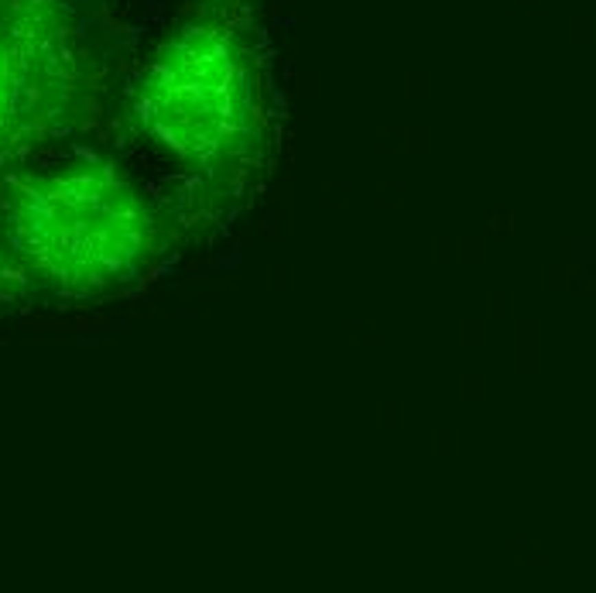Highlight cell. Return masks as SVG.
Instances as JSON below:
<instances>
[{"label":"cell","mask_w":596,"mask_h":593,"mask_svg":"<svg viewBox=\"0 0 596 593\" xmlns=\"http://www.w3.org/2000/svg\"><path fill=\"white\" fill-rule=\"evenodd\" d=\"M172 251V213L144 179L72 151L0 182V282L38 302H106L141 289Z\"/></svg>","instance_id":"1"},{"label":"cell","mask_w":596,"mask_h":593,"mask_svg":"<svg viewBox=\"0 0 596 593\" xmlns=\"http://www.w3.org/2000/svg\"><path fill=\"white\" fill-rule=\"evenodd\" d=\"M130 124L179 179L206 192L237 186L268 141V76L254 34L216 10L179 21L130 89Z\"/></svg>","instance_id":"2"},{"label":"cell","mask_w":596,"mask_h":593,"mask_svg":"<svg viewBox=\"0 0 596 593\" xmlns=\"http://www.w3.org/2000/svg\"><path fill=\"white\" fill-rule=\"evenodd\" d=\"M72 82V45L51 0L0 3V161L65 110Z\"/></svg>","instance_id":"3"}]
</instances>
